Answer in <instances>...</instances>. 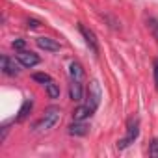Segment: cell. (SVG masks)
<instances>
[{"instance_id":"6da1fadb","label":"cell","mask_w":158,"mask_h":158,"mask_svg":"<svg viewBox=\"0 0 158 158\" xmlns=\"http://www.w3.org/2000/svg\"><path fill=\"white\" fill-rule=\"evenodd\" d=\"M60 117H61V110H60V108H56V106L48 108V110L45 112V115L41 117V121L35 125V130H37V132H43V130L54 128V127L60 123Z\"/></svg>"},{"instance_id":"7a4b0ae2","label":"cell","mask_w":158,"mask_h":158,"mask_svg":"<svg viewBox=\"0 0 158 158\" xmlns=\"http://www.w3.org/2000/svg\"><path fill=\"white\" fill-rule=\"evenodd\" d=\"M138 136H139V121H138L136 117H132V119H128L127 136L117 141V147H119V149H127L130 143H134V139H136Z\"/></svg>"},{"instance_id":"3957f363","label":"cell","mask_w":158,"mask_h":158,"mask_svg":"<svg viewBox=\"0 0 158 158\" xmlns=\"http://www.w3.org/2000/svg\"><path fill=\"white\" fill-rule=\"evenodd\" d=\"M101 101H102V89H101V84L97 80H91L89 86H88V106L91 110H97L101 106Z\"/></svg>"},{"instance_id":"277c9868","label":"cell","mask_w":158,"mask_h":158,"mask_svg":"<svg viewBox=\"0 0 158 158\" xmlns=\"http://www.w3.org/2000/svg\"><path fill=\"white\" fill-rule=\"evenodd\" d=\"M78 30H80V34H82V37H84L86 45L89 47V50H91L93 54H99V43H97V37H95V34H93L89 28H86L84 24H78Z\"/></svg>"},{"instance_id":"5b68a950","label":"cell","mask_w":158,"mask_h":158,"mask_svg":"<svg viewBox=\"0 0 158 158\" xmlns=\"http://www.w3.org/2000/svg\"><path fill=\"white\" fill-rule=\"evenodd\" d=\"M17 60L23 67H34V65L39 63V56L34 54V52H28V50H21L17 54Z\"/></svg>"},{"instance_id":"8992f818","label":"cell","mask_w":158,"mask_h":158,"mask_svg":"<svg viewBox=\"0 0 158 158\" xmlns=\"http://www.w3.org/2000/svg\"><path fill=\"white\" fill-rule=\"evenodd\" d=\"M35 43H37L39 48H43V50H47V52H58V50L61 48L60 43H58L56 39H50V37H37Z\"/></svg>"},{"instance_id":"52a82bcc","label":"cell","mask_w":158,"mask_h":158,"mask_svg":"<svg viewBox=\"0 0 158 158\" xmlns=\"http://www.w3.org/2000/svg\"><path fill=\"white\" fill-rule=\"evenodd\" d=\"M2 71L8 74V76H17L19 74V65L15 63V60H11L10 56H2Z\"/></svg>"},{"instance_id":"ba28073f","label":"cell","mask_w":158,"mask_h":158,"mask_svg":"<svg viewBox=\"0 0 158 158\" xmlns=\"http://www.w3.org/2000/svg\"><path fill=\"white\" fill-rule=\"evenodd\" d=\"M69 134L71 136H86V134H89V125H86L84 121H74L69 125Z\"/></svg>"},{"instance_id":"9c48e42d","label":"cell","mask_w":158,"mask_h":158,"mask_svg":"<svg viewBox=\"0 0 158 158\" xmlns=\"http://www.w3.org/2000/svg\"><path fill=\"white\" fill-rule=\"evenodd\" d=\"M93 112H95V110H91L88 104L78 106V108H74V112H73V119H74V121H86V119H89V117L93 115Z\"/></svg>"},{"instance_id":"30bf717a","label":"cell","mask_w":158,"mask_h":158,"mask_svg":"<svg viewBox=\"0 0 158 158\" xmlns=\"http://www.w3.org/2000/svg\"><path fill=\"white\" fill-rule=\"evenodd\" d=\"M69 95H71V99L73 101H82V97H84V91H82V84H80V80H71V86H69Z\"/></svg>"},{"instance_id":"8fae6325","label":"cell","mask_w":158,"mask_h":158,"mask_svg":"<svg viewBox=\"0 0 158 158\" xmlns=\"http://www.w3.org/2000/svg\"><path fill=\"white\" fill-rule=\"evenodd\" d=\"M69 74H71V80H82V76H84L82 65L78 63V61H73L69 65Z\"/></svg>"},{"instance_id":"7c38bea8","label":"cell","mask_w":158,"mask_h":158,"mask_svg":"<svg viewBox=\"0 0 158 158\" xmlns=\"http://www.w3.org/2000/svg\"><path fill=\"white\" fill-rule=\"evenodd\" d=\"M32 106H34L32 99H26V101L23 102V106H21V110H19V115H17V121H19V123H21V121H24V119L30 115V112H32Z\"/></svg>"},{"instance_id":"4fadbf2b","label":"cell","mask_w":158,"mask_h":158,"mask_svg":"<svg viewBox=\"0 0 158 158\" xmlns=\"http://www.w3.org/2000/svg\"><path fill=\"white\" fill-rule=\"evenodd\" d=\"M45 88H47V95L50 99H58L60 97V86L56 82H48V84H45Z\"/></svg>"},{"instance_id":"5bb4252c","label":"cell","mask_w":158,"mask_h":158,"mask_svg":"<svg viewBox=\"0 0 158 158\" xmlns=\"http://www.w3.org/2000/svg\"><path fill=\"white\" fill-rule=\"evenodd\" d=\"M147 24H149V28H151V34H152V37H154V39H156V43H158V19L151 17V19L147 21Z\"/></svg>"},{"instance_id":"9a60e30c","label":"cell","mask_w":158,"mask_h":158,"mask_svg":"<svg viewBox=\"0 0 158 158\" xmlns=\"http://www.w3.org/2000/svg\"><path fill=\"white\" fill-rule=\"evenodd\" d=\"M32 78H34L35 82L43 84V86H45V84H48V82H52V78H50V76H48L47 73H35V74H34Z\"/></svg>"},{"instance_id":"2e32d148","label":"cell","mask_w":158,"mask_h":158,"mask_svg":"<svg viewBox=\"0 0 158 158\" xmlns=\"http://www.w3.org/2000/svg\"><path fill=\"white\" fill-rule=\"evenodd\" d=\"M149 154H151L152 158H158V138H154V139L151 141V145H149Z\"/></svg>"},{"instance_id":"e0dca14e","label":"cell","mask_w":158,"mask_h":158,"mask_svg":"<svg viewBox=\"0 0 158 158\" xmlns=\"http://www.w3.org/2000/svg\"><path fill=\"white\" fill-rule=\"evenodd\" d=\"M11 47H13L15 50H24V47H26V41H24V39H15V41L11 43Z\"/></svg>"},{"instance_id":"ac0fdd59","label":"cell","mask_w":158,"mask_h":158,"mask_svg":"<svg viewBox=\"0 0 158 158\" xmlns=\"http://www.w3.org/2000/svg\"><path fill=\"white\" fill-rule=\"evenodd\" d=\"M154 84H156V89H158V60H154Z\"/></svg>"},{"instance_id":"d6986e66","label":"cell","mask_w":158,"mask_h":158,"mask_svg":"<svg viewBox=\"0 0 158 158\" xmlns=\"http://www.w3.org/2000/svg\"><path fill=\"white\" fill-rule=\"evenodd\" d=\"M41 24H39V21H35V19H30L28 21V28H39Z\"/></svg>"},{"instance_id":"ffe728a7","label":"cell","mask_w":158,"mask_h":158,"mask_svg":"<svg viewBox=\"0 0 158 158\" xmlns=\"http://www.w3.org/2000/svg\"><path fill=\"white\" fill-rule=\"evenodd\" d=\"M6 134H8V125H4V127H2V136H0V143L6 139Z\"/></svg>"}]
</instances>
